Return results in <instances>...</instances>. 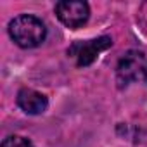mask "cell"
<instances>
[{
    "label": "cell",
    "mask_w": 147,
    "mask_h": 147,
    "mask_svg": "<svg viewBox=\"0 0 147 147\" xmlns=\"http://www.w3.org/2000/svg\"><path fill=\"white\" fill-rule=\"evenodd\" d=\"M16 100H18V106L26 114H33V116L45 113L47 107H49V99L43 94H40V92H36L33 88H21L18 92Z\"/></svg>",
    "instance_id": "obj_5"
},
{
    "label": "cell",
    "mask_w": 147,
    "mask_h": 147,
    "mask_svg": "<svg viewBox=\"0 0 147 147\" xmlns=\"http://www.w3.org/2000/svg\"><path fill=\"white\" fill-rule=\"evenodd\" d=\"M55 14L64 26L78 30L88 21L90 7L83 0H64V2L55 4Z\"/></svg>",
    "instance_id": "obj_4"
},
{
    "label": "cell",
    "mask_w": 147,
    "mask_h": 147,
    "mask_svg": "<svg viewBox=\"0 0 147 147\" xmlns=\"http://www.w3.org/2000/svg\"><path fill=\"white\" fill-rule=\"evenodd\" d=\"M2 147H35L30 138L21 137V135H9L4 138Z\"/></svg>",
    "instance_id": "obj_6"
},
{
    "label": "cell",
    "mask_w": 147,
    "mask_h": 147,
    "mask_svg": "<svg viewBox=\"0 0 147 147\" xmlns=\"http://www.w3.org/2000/svg\"><path fill=\"white\" fill-rule=\"evenodd\" d=\"M113 45V40L109 36H99L94 40H85V42H75L67 49V55L75 59L78 67L90 66L100 52L107 50Z\"/></svg>",
    "instance_id": "obj_3"
},
{
    "label": "cell",
    "mask_w": 147,
    "mask_h": 147,
    "mask_svg": "<svg viewBox=\"0 0 147 147\" xmlns=\"http://www.w3.org/2000/svg\"><path fill=\"white\" fill-rule=\"evenodd\" d=\"M9 35L21 49H35L45 42L47 26L36 16L21 14L9 23Z\"/></svg>",
    "instance_id": "obj_1"
},
{
    "label": "cell",
    "mask_w": 147,
    "mask_h": 147,
    "mask_svg": "<svg viewBox=\"0 0 147 147\" xmlns=\"http://www.w3.org/2000/svg\"><path fill=\"white\" fill-rule=\"evenodd\" d=\"M118 87H128L130 83L147 82V59L138 50H128L116 66Z\"/></svg>",
    "instance_id": "obj_2"
},
{
    "label": "cell",
    "mask_w": 147,
    "mask_h": 147,
    "mask_svg": "<svg viewBox=\"0 0 147 147\" xmlns=\"http://www.w3.org/2000/svg\"><path fill=\"white\" fill-rule=\"evenodd\" d=\"M137 21L142 28V31L147 35V2H144L140 7H138V12H137Z\"/></svg>",
    "instance_id": "obj_7"
}]
</instances>
